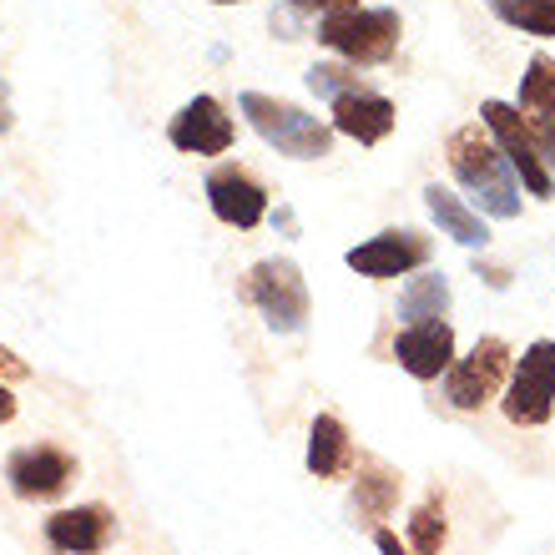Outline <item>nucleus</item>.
I'll list each match as a JSON object with an SVG mask.
<instances>
[{"label": "nucleus", "mask_w": 555, "mask_h": 555, "mask_svg": "<svg viewBox=\"0 0 555 555\" xmlns=\"http://www.w3.org/2000/svg\"><path fill=\"white\" fill-rule=\"evenodd\" d=\"M444 157H450L454 182L469 192L475 212H485V218H520V177L511 172V162L500 157L495 137L485 132L480 121L450 132Z\"/></svg>", "instance_id": "f257e3e1"}, {"label": "nucleus", "mask_w": 555, "mask_h": 555, "mask_svg": "<svg viewBox=\"0 0 555 555\" xmlns=\"http://www.w3.org/2000/svg\"><path fill=\"white\" fill-rule=\"evenodd\" d=\"M237 112L248 117V127L263 137L273 152L293 162H319L334 152V127L319 117H308L304 106L278 102V96H263V91H243L237 96Z\"/></svg>", "instance_id": "f03ea898"}, {"label": "nucleus", "mask_w": 555, "mask_h": 555, "mask_svg": "<svg viewBox=\"0 0 555 555\" xmlns=\"http://www.w3.org/2000/svg\"><path fill=\"white\" fill-rule=\"evenodd\" d=\"M399 36H404V21L389 5H379V11L353 5V11H334L319 21V41L328 51H338L349 66H384V61H395Z\"/></svg>", "instance_id": "7ed1b4c3"}, {"label": "nucleus", "mask_w": 555, "mask_h": 555, "mask_svg": "<svg viewBox=\"0 0 555 555\" xmlns=\"http://www.w3.org/2000/svg\"><path fill=\"white\" fill-rule=\"evenodd\" d=\"M237 298L258 308L273 334H298L308 323V283L298 273V263H288V258L253 263L243 273V283H237Z\"/></svg>", "instance_id": "20e7f679"}, {"label": "nucleus", "mask_w": 555, "mask_h": 555, "mask_svg": "<svg viewBox=\"0 0 555 555\" xmlns=\"http://www.w3.org/2000/svg\"><path fill=\"white\" fill-rule=\"evenodd\" d=\"M480 121H485V132L495 137L500 157L511 162V172L520 177V188H526L530 197H551V192H555V172L545 167L541 146H535L526 117H520V106H511V102H485L480 106Z\"/></svg>", "instance_id": "39448f33"}, {"label": "nucleus", "mask_w": 555, "mask_h": 555, "mask_svg": "<svg viewBox=\"0 0 555 555\" xmlns=\"http://www.w3.org/2000/svg\"><path fill=\"white\" fill-rule=\"evenodd\" d=\"M555 414V338H535L511 369L505 389V420L511 424H545Z\"/></svg>", "instance_id": "423d86ee"}, {"label": "nucleus", "mask_w": 555, "mask_h": 555, "mask_svg": "<svg viewBox=\"0 0 555 555\" xmlns=\"http://www.w3.org/2000/svg\"><path fill=\"white\" fill-rule=\"evenodd\" d=\"M511 374V344L505 338H475V349L465 359H454L450 374H444V399H450L454 410H485L490 399L500 395V384Z\"/></svg>", "instance_id": "0eeeda50"}, {"label": "nucleus", "mask_w": 555, "mask_h": 555, "mask_svg": "<svg viewBox=\"0 0 555 555\" xmlns=\"http://www.w3.org/2000/svg\"><path fill=\"white\" fill-rule=\"evenodd\" d=\"M429 258H435V237L420 228H389V233L349 248V268L359 278H404L420 273Z\"/></svg>", "instance_id": "6e6552de"}, {"label": "nucleus", "mask_w": 555, "mask_h": 555, "mask_svg": "<svg viewBox=\"0 0 555 555\" xmlns=\"http://www.w3.org/2000/svg\"><path fill=\"white\" fill-rule=\"evenodd\" d=\"M5 480H11V495L21 500H61L66 485L76 480V460L56 444H26L5 460Z\"/></svg>", "instance_id": "1a4fd4ad"}, {"label": "nucleus", "mask_w": 555, "mask_h": 555, "mask_svg": "<svg viewBox=\"0 0 555 555\" xmlns=\"http://www.w3.org/2000/svg\"><path fill=\"white\" fill-rule=\"evenodd\" d=\"M207 207L218 212V222L248 233V228H258V222L268 218V188L248 172V167L222 162V167L207 172Z\"/></svg>", "instance_id": "9d476101"}, {"label": "nucleus", "mask_w": 555, "mask_h": 555, "mask_svg": "<svg viewBox=\"0 0 555 555\" xmlns=\"http://www.w3.org/2000/svg\"><path fill=\"white\" fill-rule=\"evenodd\" d=\"M177 152H192V157H222L233 146V117L222 112L218 96H192L182 112L167 127Z\"/></svg>", "instance_id": "9b49d317"}, {"label": "nucleus", "mask_w": 555, "mask_h": 555, "mask_svg": "<svg viewBox=\"0 0 555 555\" xmlns=\"http://www.w3.org/2000/svg\"><path fill=\"white\" fill-rule=\"evenodd\" d=\"M395 359L410 379L429 384L439 374H450L454 364V328L444 319H429V323H404L395 338Z\"/></svg>", "instance_id": "f8f14e48"}, {"label": "nucleus", "mask_w": 555, "mask_h": 555, "mask_svg": "<svg viewBox=\"0 0 555 555\" xmlns=\"http://www.w3.org/2000/svg\"><path fill=\"white\" fill-rule=\"evenodd\" d=\"M117 541V515L106 505H72L46 520V545L56 555H102Z\"/></svg>", "instance_id": "ddd939ff"}, {"label": "nucleus", "mask_w": 555, "mask_h": 555, "mask_svg": "<svg viewBox=\"0 0 555 555\" xmlns=\"http://www.w3.org/2000/svg\"><path fill=\"white\" fill-rule=\"evenodd\" d=\"M334 106V132H344V137H353L359 146H374V142H384V137L395 132V102L389 96H379V91L369 87V91H349V96H338V102H328Z\"/></svg>", "instance_id": "4468645a"}, {"label": "nucleus", "mask_w": 555, "mask_h": 555, "mask_svg": "<svg viewBox=\"0 0 555 555\" xmlns=\"http://www.w3.org/2000/svg\"><path fill=\"white\" fill-rule=\"evenodd\" d=\"M353 469V439L344 429V420L334 414H319L308 424V475L319 480H344Z\"/></svg>", "instance_id": "2eb2a0df"}, {"label": "nucleus", "mask_w": 555, "mask_h": 555, "mask_svg": "<svg viewBox=\"0 0 555 555\" xmlns=\"http://www.w3.org/2000/svg\"><path fill=\"white\" fill-rule=\"evenodd\" d=\"M399 490H404V480H399L389 465H364V469H359V480H353V490H349L353 526L389 520V515L399 511Z\"/></svg>", "instance_id": "dca6fc26"}, {"label": "nucleus", "mask_w": 555, "mask_h": 555, "mask_svg": "<svg viewBox=\"0 0 555 555\" xmlns=\"http://www.w3.org/2000/svg\"><path fill=\"white\" fill-rule=\"evenodd\" d=\"M424 207H429V218H435L439 228H444V237H454V243H465V248H485V243H490L485 218L465 203V197H454L450 188L429 182V188H424Z\"/></svg>", "instance_id": "f3484780"}, {"label": "nucleus", "mask_w": 555, "mask_h": 555, "mask_svg": "<svg viewBox=\"0 0 555 555\" xmlns=\"http://www.w3.org/2000/svg\"><path fill=\"white\" fill-rule=\"evenodd\" d=\"M450 278H439V273H420L410 278L404 288H399V319L404 323H429V319H444L450 313Z\"/></svg>", "instance_id": "a211bd4d"}, {"label": "nucleus", "mask_w": 555, "mask_h": 555, "mask_svg": "<svg viewBox=\"0 0 555 555\" xmlns=\"http://www.w3.org/2000/svg\"><path fill=\"white\" fill-rule=\"evenodd\" d=\"M520 112L530 121H555V61L551 56H530L526 76H520Z\"/></svg>", "instance_id": "6ab92c4d"}, {"label": "nucleus", "mask_w": 555, "mask_h": 555, "mask_svg": "<svg viewBox=\"0 0 555 555\" xmlns=\"http://www.w3.org/2000/svg\"><path fill=\"white\" fill-rule=\"evenodd\" d=\"M490 11L515 26L520 36H541V41H555V0H485Z\"/></svg>", "instance_id": "aec40b11"}, {"label": "nucleus", "mask_w": 555, "mask_h": 555, "mask_svg": "<svg viewBox=\"0 0 555 555\" xmlns=\"http://www.w3.org/2000/svg\"><path fill=\"white\" fill-rule=\"evenodd\" d=\"M444 535H450V520H444V500L424 495L410 515V555H439L444 551Z\"/></svg>", "instance_id": "412c9836"}, {"label": "nucleus", "mask_w": 555, "mask_h": 555, "mask_svg": "<svg viewBox=\"0 0 555 555\" xmlns=\"http://www.w3.org/2000/svg\"><path fill=\"white\" fill-rule=\"evenodd\" d=\"M308 91L323 96V102H338V96H349V91H369V81L359 76V66H334V61H319V66H308Z\"/></svg>", "instance_id": "4be33fe9"}, {"label": "nucleus", "mask_w": 555, "mask_h": 555, "mask_svg": "<svg viewBox=\"0 0 555 555\" xmlns=\"http://www.w3.org/2000/svg\"><path fill=\"white\" fill-rule=\"evenodd\" d=\"M288 5L304 15V21H308V15H319V21H323V15H334V11H353L359 0H288Z\"/></svg>", "instance_id": "5701e85b"}, {"label": "nucleus", "mask_w": 555, "mask_h": 555, "mask_svg": "<svg viewBox=\"0 0 555 555\" xmlns=\"http://www.w3.org/2000/svg\"><path fill=\"white\" fill-rule=\"evenodd\" d=\"M520 117H526V112H520ZM526 127H530V137H535V146H541L545 167L555 172V121H530V117H526Z\"/></svg>", "instance_id": "b1692460"}, {"label": "nucleus", "mask_w": 555, "mask_h": 555, "mask_svg": "<svg viewBox=\"0 0 555 555\" xmlns=\"http://www.w3.org/2000/svg\"><path fill=\"white\" fill-rule=\"evenodd\" d=\"M21 379H30V364L15 349H5V344H0V384H21Z\"/></svg>", "instance_id": "393cba45"}, {"label": "nucleus", "mask_w": 555, "mask_h": 555, "mask_svg": "<svg viewBox=\"0 0 555 555\" xmlns=\"http://www.w3.org/2000/svg\"><path fill=\"white\" fill-rule=\"evenodd\" d=\"M11 127H15V117H11V81L0 76V137L11 132Z\"/></svg>", "instance_id": "a878e982"}, {"label": "nucleus", "mask_w": 555, "mask_h": 555, "mask_svg": "<svg viewBox=\"0 0 555 555\" xmlns=\"http://www.w3.org/2000/svg\"><path fill=\"white\" fill-rule=\"evenodd\" d=\"M374 545H379L384 555H404V545H399V535H395V530H379V535H374Z\"/></svg>", "instance_id": "bb28decb"}, {"label": "nucleus", "mask_w": 555, "mask_h": 555, "mask_svg": "<svg viewBox=\"0 0 555 555\" xmlns=\"http://www.w3.org/2000/svg\"><path fill=\"white\" fill-rule=\"evenodd\" d=\"M15 420V395H11V384H0V424H11Z\"/></svg>", "instance_id": "cd10ccee"}, {"label": "nucleus", "mask_w": 555, "mask_h": 555, "mask_svg": "<svg viewBox=\"0 0 555 555\" xmlns=\"http://www.w3.org/2000/svg\"><path fill=\"white\" fill-rule=\"evenodd\" d=\"M273 228H283V233H298V218H293V207H278V212H273Z\"/></svg>", "instance_id": "c85d7f7f"}, {"label": "nucleus", "mask_w": 555, "mask_h": 555, "mask_svg": "<svg viewBox=\"0 0 555 555\" xmlns=\"http://www.w3.org/2000/svg\"><path fill=\"white\" fill-rule=\"evenodd\" d=\"M480 278L490 283V288H505V283H511V273H505V268H490V263H480Z\"/></svg>", "instance_id": "c756f323"}, {"label": "nucleus", "mask_w": 555, "mask_h": 555, "mask_svg": "<svg viewBox=\"0 0 555 555\" xmlns=\"http://www.w3.org/2000/svg\"><path fill=\"white\" fill-rule=\"evenodd\" d=\"M212 5H237V0H212Z\"/></svg>", "instance_id": "7c9ffc66"}]
</instances>
